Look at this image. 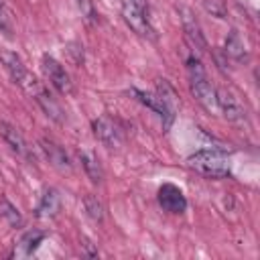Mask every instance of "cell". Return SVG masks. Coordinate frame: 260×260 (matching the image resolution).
<instances>
[{"label": "cell", "mask_w": 260, "mask_h": 260, "mask_svg": "<svg viewBox=\"0 0 260 260\" xmlns=\"http://www.w3.org/2000/svg\"><path fill=\"white\" fill-rule=\"evenodd\" d=\"M187 73H189V87H191V93L193 98L201 104L203 110H207L209 114H215L217 112V98H215V87L209 83L207 79V73L203 69V63L191 55L187 59Z\"/></svg>", "instance_id": "cell-1"}, {"label": "cell", "mask_w": 260, "mask_h": 260, "mask_svg": "<svg viewBox=\"0 0 260 260\" xmlns=\"http://www.w3.org/2000/svg\"><path fill=\"white\" fill-rule=\"evenodd\" d=\"M187 167L209 179H221L230 175V160L217 150H199L191 154L187 158Z\"/></svg>", "instance_id": "cell-2"}, {"label": "cell", "mask_w": 260, "mask_h": 260, "mask_svg": "<svg viewBox=\"0 0 260 260\" xmlns=\"http://www.w3.org/2000/svg\"><path fill=\"white\" fill-rule=\"evenodd\" d=\"M0 65H2L4 71L10 75V79H12L16 85H20L26 93H30V91L35 89V85L39 83V79L26 71L22 59H20L16 53L8 51V49H0Z\"/></svg>", "instance_id": "cell-3"}, {"label": "cell", "mask_w": 260, "mask_h": 260, "mask_svg": "<svg viewBox=\"0 0 260 260\" xmlns=\"http://www.w3.org/2000/svg\"><path fill=\"white\" fill-rule=\"evenodd\" d=\"M177 12H179V18H181V24H183V32H185L189 45L193 49H197V51H205L207 49V41H205V35L201 30V24L195 18V14L191 12V8L177 6Z\"/></svg>", "instance_id": "cell-4"}, {"label": "cell", "mask_w": 260, "mask_h": 260, "mask_svg": "<svg viewBox=\"0 0 260 260\" xmlns=\"http://www.w3.org/2000/svg\"><path fill=\"white\" fill-rule=\"evenodd\" d=\"M43 71H45V75H47L49 83H51L59 93L69 95V93L73 91L71 77H69V73L65 71V67H63L57 59H53V57L45 55V57H43Z\"/></svg>", "instance_id": "cell-5"}, {"label": "cell", "mask_w": 260, "mask_h": 260, "mask_svg": "<svg viewBox=\"0 0 260 260\" xmlns=\"http://www.w3.org/2000/svg\"><path fill=\"white\" fill-rule=\"evenodd\" d=\"M122 18H124V22H126L138 37H144V39H150V41L156 39V32H154V28H152L148 16L140 14L130 2H126V4L122 6Z\"/></svg>", "instance_id": "cell-6"}, {"label": "cell", "mask_w": 260, "mask_h": 260, "mask_svg": "<svg viewBox=\"0 0 260 260\" xmlns=\"http://www.w3.org/2000/svg\"><path fill=\"white\" fill-rule=\"evenodd\" d=\"M91 128H93V134L95 138L108 146V148H120L122 144V136H120V130L118 126L108 118V116H100L91 122Z\"/></svg>", "instance_id": "cell-7"}, {"label": "cell", "mask_w": 260, "mask_h": 260, "mask_svg": "<svg viewBox=\"0 0 260 260\" xmlns=\"http://www.w3.org/2000/svg\"><path fill=\"white\" fill-rule=\"evenodd\" d=\"M30 95L35 98V102L41 106V110L45 112V116L47 118H51V120H55V122H63L65 120V114H63V108L59 106V102L49 93V89L39 81L37 85H35V89L30 91Z\"/></svg>", "instance_id": "cell-8"}, {"label": "cell", "mask_w": 260, "mask_h": 260, "mask_svg": "<svg viewBox=\"0 0 260 260\" xmlns=\"http://www.w3.org/2000/svg\"><path fill=\"white\" fill-rule=\"evenodd\" d=\"M215 98H217V110L223 114V118L228 122H244L246 118V112L242 108V104L238 102V98H234L232 91L228 89H215Z\"/></svg>", "instance_id": "cell-9"}, {"label": "cell", "mask_w": 260, "mask_h": 260, "mask_svg": "<svg viewBox=\"0 0 260 260\" xmlns=\"http://www.w3.org/2000/svg\"><path fill=\"white\" fill-rule=\"evenodd\" d=\"M158 203L169 213H183L187 209V199H185L183 191L171 183H165L158 189Z\"/></svg>", "instance_id": "cell-10"}, {"label": "cell", "mask_w": 260, "mask_h": 260, "mask_svg": "<svg viewBox=\"0 0 260 260\" xmlns=\"http://www.w3.org/2000/svg\"><path fill=\"white\" fill-rule=\"evenodd\" d=\"M41 150L45 152V156H47V160L57 169V171H61V173H69L71 171V160H69V156H67V152L57 144V142H53V140H49V138H41Z\"/></svg>", "instance_id": "cell-11"}, {"label": "cell", "mask_w": 260, "mask_h": 260, "mask_svg": "<svg viewBox=\"0 0 260 260\" xmlns=\"http://www.w3.org/2000/svg\"><path fill=\"white\" fill-rule=\"evenodd\" d=\"M43 240H45V232H43V230H30V232H26V234L16 242L12 256H14V258H28V256H32V254L37 252V248L41 246Z\"/></svg>", "instance_id": "cell-12"}, {"label": "cell", "mask_w": 260, "mask_h": 260, "mask_svg": "<svg viewBox=\"0 0 260 260\" xmlns=\"http://www.w3.org/2000/svg\"><path fill=\"white\" fill-rule=\"evenodd\" d=\"M130 95H134V98H136L140 104H144L146 108H150L152 112H156V114L162 118V122H165V128H169V126H171L173 118L169 116V112H167L165 104L160 102V98H158L156 93H148V91H142V89H136V87H132V89H130Z\"/></svg>", "instance_id": "cell-13"}, {"label": "cell", "mask_w": 260, "mask_h": 260, "mask_svg": "<svg viewBox=\"0 0 260 260\" xmlns=\"http://www.w3.org/2000/svg\"><path fill=\"white\" fill-rule=\"evenodd\" d=\"M59 207H61V197L55 189H47L39 201V207H37V217L41 219H51L59 213Z\"/></svg>", "instance_id": "cell-14"}, {"label": "cell", "mask_w": 260, "mask_h": 260, "mask_svg": "<svg viewBox=\"0 0 260 260\" xmlns=\"http://www.w3.org/2000/svg\"><path fill=\"white\" fill-rule=\"evenodd\" d=\"M223 53H225V57H230V59H232V61H236V63H242V61H246V59H248L246 45H244V41H242V37H240V32H238V30H232V32L225 37Z\"/></svg>", "instance_id": "cell-15"}, {"label": "cell", "mask_w": 260, "mask_h": 260, "mask_svg": "<svg viewBox=\"0 0 260 260\" xmlns=\"http://www.w3.org/2000/svg\"><path fill=\"white\" fill-rule=\"evenodd\" d=\"M0 136L2 140L16 152V154H26V142H24V136L8 122H0Z\"/></svg>", "instance_id": "cell-16"}, {"label": "cell", "mask_w": 260, "mask_h": 260, "mask_svg": "<svg viewBox=\"0 0 260 260\" xmlns=\"http://www.w3.org/2000/svg\"><path fill=\"white\" fill-rule=\"evenodd\" d=\"M79 160H81V167L85 171V175L91 179V183H102L104 179V169L100 165V158L91 152V150H81L79 152Z\"/></svg>", "instance_id": "cell-17"}, {"label": "cell", "mask_w": 260, "mask_h": 260, "mask_svg": "<svg viewBox=\"0 0 260 260\" xmlns=\"http://www.w3.org/2000/svg\"><path fill=\"white\" fill-rule=\"evenodd\" d=\"M156 95H158L160 102L165 104L169 116L175 120V112H177V106H179V98H177L175 89H173L165 79H158V83H156Z\"/></svg>", "instance_id": "cell-18"}, {"label": "cell", "mask_w": 260, "mask_h": 260, "mask_svg": "<svg viewBox=\"0 0 260 260\" xmlns=\"http://www.w3.org/2000/svg\"><path fill=\"white\" fill-rule=\"evenodd\" d=\"M0 215H2L12 228H20V225L24 223V219H22L20 211L16 209V205H12L6 197H0Z\"/></svg>", "instance_id": "cell-19"}, {"label": "cell", "mask_w": 260, "mask_h": 260, "mask_svg": "<svg viewBox=\"0 0 260 260\" xmlns=\"http://www.w3.org/2000/svg\"><path fill=\"white\" fill-rule=\"evenodd\" d=\"M83 209H85V213H87L95 223H102V221H104V205L100 203V199H98L95 195L87 193V195L83 197Z\"/></svg>", "instance_id": "cell-20"}, {"label": "cell", "mask_w": 260, "mask_h": 260, "mask_svg": "<svg viewBox=\"0 0 260 260\" xmlns=\"http://www.w3.org/2000/svg\"><path fill=\"white\" fill-rule=\"evenodd\" d=\"M0 32H2L6 39H12V37H14V16H12V12L4 6V2H0Z\"/></svg>", "instance_id": "cell-21"}, {"label": "cell", "mask_w": 260, "mask_h": 260, "mask_svg": "<svg viewBox=\"0 0 260 260\" xmlns=\"http://www.w3.org/2000/svg\"><path fill=\"white\" fill-rule=\"evenodd\" d=\"M201 6L207 14L215 16V18H228V8L223 0H201Z\"/></svg>", "instance_id": "cell-22"}, {"label": "cell", "mask_w": 260, "mask_h": 260, "mask_svg": "<svg viewBox=\"0 0 260 260\" xmlns=\"http://www.w3.org/2000/svg\"><path fill=\"white\" fill-rule=\"evenodd\" d=\"M77 6H79L81 14H83L87 20H93V18H95V8H93V2H91V0H77Z\"/></svg>", "instance_id": "cell-23"}, {"label": "cell", "mask_w": 260, "mask_h": 260, "mask_svg": "<svg viewBox=\"0 0 260 260\" xmlns=\"http://www.w3.org/2000/svg\"><path fill=\"white\" fill-rule=\"evenodd\" d=\"M130 4H132L140 14H144V16H148V14H150V6H148V2H146V0H130Z\"/></svg>", "instance_id": "cell-24"}, {"label": "cell", "mask_w": 260, "mask_h": 260, "mask_svg": "<svg viewBox=\"0 0 260 260\" xmlns=\"http://www.w3.org/2000/svg\"><path fill=\"white\" fill-rule=\"evenodd\" d=\"M81 246H83V248L87 250V256H95V254H98V252H95V250L91 248V244H89L87 240H83V244H81Z\"/></svg>", "instance_id": "cell-25"}, {"label": "cell", "mask_w": 260, "mask_h": 260, "mask_svg": "<svg viewBox=\"0 0 260 260\" xmlns=\"http://www.w3.org/2000/svg\"><path fill=\"white\" fill-rule=\"evenodd\" d=\"M0 2H2V0H0Z\"/></svg>", "instance_id": "cell-26"}]
</instances>
